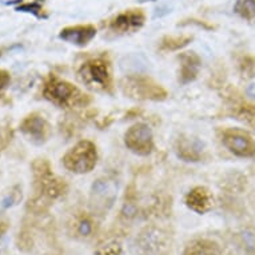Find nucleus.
I'll use <instances>...</instances> for the list:
<instances>
[{"label": "nucleus", "mask_w": 255, "mask_h": 255, "mask_svg": "<svg viewBox=\"0 0 255 255\" xmlns=\"http://www.w3.org/2000/svg\"><path fill=\"white\" fill-rule=\"evenodd\" d=\"M234 12L242 19L253 20L255 19V0H237L234 4Z\"/></svg>", "instance_id": "24"}, {"label": "nucleus", "mask_w": 255, "mask_h": 255, "mask_svg": "<svg viewBox=\"0 0 255 255\" xmlns=\"http://www.w3.org/2000/svg\"><path fill=\"white\" fill-rule=\"evenodd\" d=\"M32 171V187L34 194L27 202L25 209L32 215H44L55 201L67 193L66 180L55 175L50 160L46 158H36L31 163Z\"/></svg>", "instance_id": "1"}, {"label": "nucleus", "mask_w": 255, "mask_h": 255, "mask_svg": "<svg viewBox=\"0 0 255 255\" xmlns=\"http://www.w3.org/2000/svg\"><path fill=\"white\" fill-rule=\"evenodd\" d=\"M23 199V191H21L20 186H13L8 191V194L3 198L1 201V207L3 209H11L13 206H17Z\"/></svg>", "instance_id": "26"}, {"label": "nucleus", "mask_w": 255, "mask_h": 255, "mask_svg": "<svg viewBox=\"0 0 255 255\" xmlns=\"http://www.w3.org/2000/svg\"><path fill=\"white\" fill-rule=\"evenodd\" d=\"M239 74L245 79H254L255 78V56L245 55L238 62Z\"/></svg>", "instance_id": "25"}, {"label": "nucleus", "mask_w": 255, "mask_h": 255, "mask_svg": "<svg viewBox=\"0 0 255 255\" xmlns=\"http://www.w3.org/2000/svg\"><path fill=\"white\" fill-rule=\"evenodd\" d=\"M121 91L126 98L139 102H162L167 99V90L156 80L143 74L125 76L119 82Z\"/></svg>", "instance_id": "4"}, {"label": "nucleus", "mask_w": 255, "mask_h": 255, "mask_svg": "<svg viewBox=\"0 0 255 255\" xmlns=\"http://www.w3.org/2000/svg\"><path fill=\"white\" fill-rule=\"evenodd\" d=\"M134 247L136 255H171L172 238L163 227L150 225L140 230Z\"/></svg>", "instance_id": "6"}, {"label": "nucleus", "mask_w": 255, "mask_h": 255, "mask_svg": "<svg viewBox=\"0 0 255 255\" xmlns=\"http://www.w3.org/2000/svg\"><path fill=\"white\" fill-rule=\"evenodd\" d=\"M229 102V114L237 121L242 122L249 127L255 128V103L243 101L238 95H230L227 98Z\"/></svg>", "instance_id": "17"}, {"label": "nucleus", "mask_w": 255, "mask_h": 255, "mask_svg": "<svg viewBox=\"0 0 255 255\" xmlns=\"http://www.w3.org/2000/svg\"><path fill=\"white\" fill-rule=\"evenodd\" d=\"M12 139V130L7 125H0V152L7 148Z\"/></svg>", "instance_id": "28"}, {"label": "nucleus", "mask_w": 255, "mask_h": 255, "mask_svg": "<svg viewBox=\"0 0 255 255\" xmlns=\"http://www.w3.org/2000/svg\"><path fill=\"white\" fill-rule=\"evenodd\" d=\"M249 95L255 98V84H251L250 87H249Z\"/></svg>", "instance_id": "33"}, {"label": "nucleus", "mask_w": 255, "mask_h": 255, "mask_svg": "<svg viewBox=\"0 0 255 255\" xmlns=\"http://www.w3.org/2000/svg\"><path fill=\"white\" fill-rule=\"evenodd\" d=\"M123 246L122 242L117 238H109L102 241L94 249V255H122Z\"/></svg>", "instance_id": "21"}, {"label": "nucleus", "mask_w": 255, "mask_h": 255, "mask_svg": "<svg viewBox=\"0 0 255 255\" xmlns=\"http://www.w3.org/2000/svg\"><path fill=\"white\" fill-rule=\"evenodd\" d=\"M9 82H11V74L7 70L0 68V91L7 87Z\"/></svg>", "instance_id": "29"}, {"label": "nucleus", "mask_w": 255, "mask_h": 255, "mask_svg": "<svg viewBox=\"0 0 255 255\" xmlns=\"http://www.w3.org/2000/svg\"><path fill=\"white\" fill-rule=\"evenodd\" d=\"M118 197V182L110 176H101L90 190V213L97 218H103L110 213Z\"/></svg>", "instance_id": "7"}, {"label": "nucleus", "mask_w": 255, "mask_h": 255, "mask_svg": "<svg viewBox=\"0 0 255 255\" xmlns=\"http://www.w3.org/2000/svg\"><path fill=\"white\" fill-rule=\"evenodd\" d=\"M9 222L7 219H0V238H3L4 234L8 231Z\"/></svg>", "instance_id": "31"}, {"label": "nucleus", "mask_w": 255, "mask_h": 255, "mask_svg": "<svg viewBox=\"0 0 255 255\" xmlns=\"http://www.w3.org/2000/svg\"><path fill=\"white\" fill-rule=\"evenodd\" d=\"M19 130L23 136L35 146H43L44 143L48 142L52 134L50 122L47 121V118L42 113H38V111L28 114L20 122Z\"/></svg>", "instance_id": "10"}, {"label": "nucleus", "mask_w": 255, "mask_h": 255, "mask_svg": "<svg viewBox=\"0 0 255 255\" xmlns=\"http://www.w3.org/2000/svg\"><path fill=\"white\" fill-rule=\"evenodd\" d=\"M98 29L94 24L68 25L60 29L59 39L76 47H86L97 36Z\"/></svg>", "instance_id": "15"}, {"label": "nucleus", "mask_w": 255, "mask_h": 255, "mask_svg": "<svg viewBox=\"0 0 255 255\" xmlns=\"http://www.w3.org/2000/svg\"><path fill=\"white\" fill-rule=\"evenodd\" d=\"M146 23V12L142 8H130L118 13L109 20V29L115 35L134 34Z\"/></svg>", "instance_id": "11"}, {"label": "nucleus", "mask_w": 255, "mask_h": 255, "mask_svg": "<svg viewBox=\"0 0 255 255\" xmlns=\"http://www.w3.org/2000/svg\"><path fill=\"white\" fill-rule=\"evenodd\" d=\"M11 50V47H7V46H0V58L3 56V55L7 52V51Z\"/></svg>", "instance_id": "32"}, {"label": "nucleus", "mask_w": 255, "mask_h": 255, "mask_svg": "<svg viewBox=\"0 0 255 255\" xmlns=\"http://www.w3.org/2000/svg\"><path fill=\"white\" fill-rule=\"evenodd\" d=\"M178 82L182 86L195 82L202 70V58L194 51H186L178 55Z\"/></svg>", "instance_id": "13"}, {"label": "nucleus", "mask_w": 255, "mask_h": 255, "mask_svg": "<svg viewBox=\"0 0 255 255\" xmlns=\"http://www.w3.org/2000/svg\"><path fill=\"white\" fill-rule=\"evenodd\" d=\"M187 24H194V25H198V27H203L206 29H213L214 25H210L207 24L206 21H201V20H197V19H188V20H183L180 21L179 25H187Z\"/></svg>", "instance_id": "30"}, {"label": "nucleus", "mask_w": 255, "mask_h": 255, "mask_svg": "<svg viewBox=\"0 0 255 255\" xmlns=\"http://www.w3.org/2000/svg\"><path fill=\"white\" fill-rule=\"evenodd\" d=\"M193 40L191 35H166L160 39L158 50L160 52H175L187 47Z\"/></svg>", "instance_id": "20"}, {"label": "nucleus", "mask_w": 255, "mask_h": 255, "mask_svg": "<svg viewBox=\"0 0 255 255\" xmlns=\"http://www.w3.org/2000/svg\"><path fill=\"white\" fill-rule=\"evenodd\" d=\"M98 230L97 217L91 213L78 211L67 222V233L71 238L79 241L91 239Z\"/></svg>", "instance_id": "12"}, {"label": "nucleus", "mask_w": 255, "mask_h": 255, "mask_svg": "<svg viewBox=\"0 0 255 255\" xmlns=\"http://www.w3.org/2000/svg\"><path fill=\"white\" fill-rule=\"evenodd\" d=\"M15 11H17V12L32 13V15H35L36 17H42V19L47 17V15L43 13L44 9H43V4L40 0H35L32 3H23V4H19L16 8H15Z\"/></svg>", "instance_id": "27"}, {"label": "nucleus", "mask_w": 255, "mask_h": 255, "mask_svg": "<svg viewBox=\"0 0 255 255\" xmlns=\"http://www.w3.org/2000/svg\"><path fill=\"white\" fill-rule=\"evenodd\" d=\"M43 97L59 109H83L92 102L91 95L82 91L75 84L50 74L43 84Z\"/></svg>", "instance_id": "2"}, {"label": "nucleus", "mask_w": 255, "mask_h": 255, "mask_svg": "<svg viewBox=\"0 0 255 255\" xmlns=\"http://www.w3.org/2000/svg\"><path fill=\"white\" fill-rule=\"evenodd\" d=\"M16 247L23 253H31L35 247V237L32 229L27 225L21 227L16 237Z\"/></svg>", "instance_id": "23"}, {"label": "nucleus", "mask_w": 255, "mask_h": 255, "mask_svg": "<svg viewBox=\"0 0 255 255\" xmlns=\"http://www.w3.org/2000/svg\"><path fill=\"white\" fill-rule=\"evenodd\" d=\"M253 206H254V210H255V191L253 194Z\"/></svg>", "instance_id": "34"}, {"label": "nucleus", "mask_w": 255, "mask_h": 255, "mask_svg": "<svg viewBox=\"0 0 255 255\" xmlns=\"http://www.w3.org/2000/svg\"><path fill=\"white\" fill-rule=\"evenodd\" d=\"M76 76L83 86L92 91L113 94L114 78L111 62L107 56H95L84 60L76 71Z\"/></svg>", "instance_id": "3"}, {"label": "nucleus", "mask_w": 255, "mask_h": 255, "mask_svg": "<svg viewBox=\"0 0 255 255\" xmlns=\"http://www.w3.org/2000/svg\"><path fill=\"white\" fill-rule=\"evenodd\" d=\"M139 203H138V191L134 183L127 186L123 197V203L121 207V219L125 222H130L138 217Z\"/></svg>", "instance_id": "19"}, {"label": "nucleus", "mask_w": 255, "mask_h": 255, "mask_svg": "<svg viewBox=\"0 0 255 255\" xmlns=\"http://www.w3.org/2000/svg\"><path fill=\"white\" fill-rule=\"evenodd\" d=\"M98 159L97 144L90 139H82L63 155L62 163L67 171L83 175L97 167Z\"/></svg>", "instance_id": "5"}, {"label": "nucleus", "mask_w": 255, "mask_h": 255, "mask_svg": "<svg viewBox=\"0 0 255 255\" xmlns=\"http://www.w3.org/2000/svg\"><path fill=\"white\" fill-rule=\"evenodd\" d=\"M239 245L246 255H255V227L246 226L238 233Z\"/></svg>", "instance_id": "22"}, {"label": "nucleus", "mask_w": 255, "mask_h": 255, "mask_svg": "<svg viewBox=\"0 0 255 255\" xmlns=\"http://www.w3.org/2000/svg\"><path fill=\"white\" fill-rule=\"evenodd\" d=\"M221 246L209 238H195L184 246L183 255H221Z\"/></svg>", "instance_id": "18"}, {"label": "nucleus", "mask_w": 255, "mask_h": 255, "mask_svg": "<svg viewBox=\"0 0 255 255\" xmlns=\"http://www.w3.org/2000/svg\"><path fill=\"white\" fill-rule=\"evenodd\" d=\"M174 150H175L176 156L184 162L198 163L205 159L206 150L203 143L199 139L188 136V135H182L176 139Z\"/></svg>", "instance_id": "14"}, {"label": "nucleus", "mask_w": 255, "mask_h": 255, "mask_svg": "<svg viewBox=\"0 0 255 255\" xmlns=\"http://www.w3.org/2000/svg\"><path fill=\"white\" fill-rule=\"evenodd\" d=\"M125 146L139 156H148L154 151V132L144 122H138L127 128L123 136Z\"/></svg>", "instance_id": "9"}, {"label": "nucleus", "mask_w": 255, "mask_h": 255, "mask_svg": "<svg viewBox=\"0 0 255 255\" xmlns=\"http://www.w3.org/2000/svg\"><path fill=\"white\" fill-rule=\"evenodd\" d=\"M221 143L227 151L238 158H255V140L250 132L237 127H227L218 131Z\"/></svg>", "instance_id": "8"}, {"label": "nucleus", "mask_w": 255, "mask_h": 255, "mask_svg": "<svg viewBox=\"0 0 255 255\" xmlns=\"http://www.w3.org/2000/svg\"><path fill=\"white\" fill-rule=\"evenodd\" d=\"M184 205L198 215H205L214 207V195L205 186H195L184 195Z\"/></svg>", "instance_id": "16"}, {"label": "nucleus", "mask_w": 255, "mask_h": 255, "mask_svg": "<svg viewBox=\"0 0 255 255\" xmlns=\"http://www.w3.org/2000/svg\"><path fill=\"white\" fill-rule=\"evenodd\" d=\"M51 255H52V254H51Z\"/></svg>", "instance_id": "35"}]
</instances>
